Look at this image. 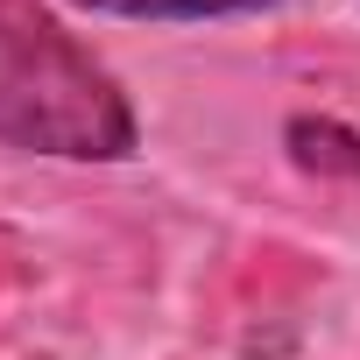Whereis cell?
I'll return each instance as SVG.
<instances>
[{"instance_id":"cell-1","label":"cell","mask_w":360,"mask_h":360,"mask_svg":"<svg viewBox=\"0 0 360 360\" xmlns=\"http://www.w3.org/2000/svg\"><path fill=\"white\" fill-rule=\"evenodd\" d=\"M134 141L141 127L120 78L43 0H0V148L64 162H127Z\"/></svg>"},{"instance_id":"cell-2","label":"cell","mask_w":360,"mask_h":360,"mask_svg":"<svg viewBox=\"0 0 360 360\" xmlns=\"http://www.w3.org/2000/svg\"><path fill=\"white\" fill-rule=\"evenodd\" d=\"M71 8L120 22H226V15H262L276 0H71Z\"/></svg>"}]
</instances>
